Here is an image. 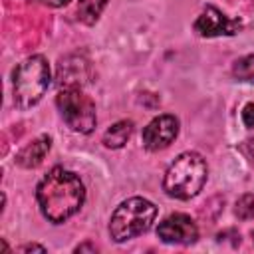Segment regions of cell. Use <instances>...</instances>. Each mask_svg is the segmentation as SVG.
<instances>
[{
    "label": "cell",
    "instance_id": "6da1fadb",
    "mask_svg": "<svg viewBox=\"0 0 254 254\" xmlns=\"http://www.w3.org/2000/svg\"><path fill=\"white\" fill-rule=\"evenodd\" d=\"M36 198L42 214L50 222L60 224L81 208L85 200V187L75 173L54 167L40 181L36 189Z\"/></svg>",
    "mask_w": 254,
    "mask_h": 254
},
{
    "label": "cell",
    "instance_id": "7a4b0ae2",
    "mask_svg": "<svg viewBox=\"0 0 254 254\" xmlns=\"http://www.w3.org/2000/svg\"><path fill=\"white\" fill-rule=\"evenodd\" d=\"M208 177V167L202 155L194 151L181 153L167 169L163 179V189L169 196L179 200H189L196 196Z\"/></svg>",
    "mask_w": 254,
    "mask_h": 254
},
{
    "label": "cell",
    "instance_id": "3957f363",
    "mask_svg": "<svg viewBox=\"0 0 254 254\" xmlns=\"http://www.w3.org/2000/svg\"><path fill=\"white\" fill-rule=\"evenodd\" d=\"M50 64L44 56H30L12 73L14 103L20 109L34 107L50 87Z\"/></svg>",
    "mask_w": 254,
    "mask_h": 254
},
{
    "label": "cell",
    "instance_id": "277c9868",
    "mask_svg": "<svg viewBox=\"0 0 254 254\" xmlns=\"http://www.w3.org/2000/svg\"><path fill=\"white\" fill-rule=\"evenodd\" d=\"M157 216V206L141 196L123 200L109 220V234L115 242H127L143 232H147Z\"/></svg>",
    "mask_w": 254,
    "mask_h": 254
},
{
    "label": "cell",
    "instance_id": "5b68a950",
    "mask_svg": "<svg viewBox=\"0 0 254 254\" xmlns=\"http://www.w3.org/2000/svg\"><path fill=\"white\" fill-rule=\"evenodd\" d=\"M56 105L71 131L91 133L95 129V123H97L95 103L79 87L60 89L56 95Z\"/></svg>",
    "mask_w": 254,
    "mask_h": 254
},
{
    "label": "cell",
    "instance_id": "8992f818",
    "mask_svg": "<svg viewBox=\"0 0 254 254\" xmlns=\"http://www.w3.org/2000/svg\"><path fill=\"white\" fill-rule=\"evenodd\" d=\"M242 30V20L228 18L214 6H206L200 16L194 22V32L202 38H214V36H234Z\"/></svg>",
    "mask_w": 254,
    "mask_h": 254
},
{
    "label": "cell",
    "instance_id": "52a82bcc",
    "mask_svg": "<svg viewBox=\"0 0 254 254\" xmlns=\"http://www.w3.org/2000/svg\"><path fill=\"white\" fill-rule=\"evenodd\" d=\"M157 236L167 244H192L198 238V228L189 214H169L157 226Z\"/></svg>",
    "mask_w": 254,
    "mask_h": 254
},
{
    "label": "cell",
    "instance_id": "ba28073f",
    "mask_svg": "<svg viewBox=\"0 0 254 254\" xmlns=\"http://www.w3.org/2000/svg\"><path fill=\"white\" fill-rule=\"evenodd\" d=\"M179 135V119L175 115H159L143 129V145L149 151H161L169 147Z\"/></svg>",
    "mask_w": 254,
    "mask_h": 254
},
{
    "label": "cell",
    "instance_id": "9c48e42d",
    "mask_svg": "<svg viewBox=\"0 0 254 254\" xmlns=\"http://www.w3.org/2000/svg\"><path fill=\"white\" fill-rule=\"evenodd\" d=\"M89 65L79 56H67L58 64V85L60 89L65 87H81L87 81Z\"/></svg>",
    "mask_w": 254,
    "mask_h": 254
},
{
    "label": "cell",
    "instance_id": "30bf717a",
    "mask_svg": "<svg viewBox=\"0 0 254 254\" xmlns=\"http://www.w3.org/2000/svg\"><path fill=\"white\" fill-rule=\"evenodd\" d=\"M50 149H52V137L50 135H40L38 139L28 143L16 155V163L20 167H24V169H34V167H38L44 161V157L48 155Z\"/></svg>",
    "mask_w": 254,
    "mask_h": 254
},
{
    "label": "cell",
    "instance_id": "8fae6325",
    "mask_svg": "<svg viewBox=\"0 0 254 254\" xmlns=\"http://www.w3.org/2000/svg\"><path fill=\"white\" fill-rule=\"evenodd\" d=\"M131 133H133V121H127V119L117 121L115 125H111V127L105 131V135H103V145L109 147V149H121V147L129 141Z\"/></svg>",
    "mask_w": 254,
    "mask_h": 254
},
{
    "label": "cell",
    "instance_id": "7c38bea8",
    "mask_svg": "<svg viewBox=\"0 0 254 254\" xmlns=\"http://www.w3.org/2000/svg\"><path fill=\"white\" fill-rule=\"evenodd\" d=\"M107 2L109 0H77V18L87 26L95 24Z\"/></svg>",
    "mask_w": 254,
    "mask_h": 254
},
{
    "label": "cell",
    "instance_id": "4fadbf2b",
    "mask_svg": "<svg viewBox=\"0 0 254 254\" xmlns=\"http://www.w3.org/2000/svg\"><path fill=\"white\" fill-rule=\"evenodd\" d=\"M232 73H234V77L240 79V81H252V83H254V54L240 58V60L234 64Z\"/></svg>",
    "mask_w": 254,
    "mask_h": 254
},
{
    "label": "cell",
    "instance_id": "5bb4252c",
    "mask_svg": "<svg viewBox=\"0 0 254 254\" xmlns=\"http://www.w3.org/2000/svg\"><path fill=\"white\" fill-rule=\"evenodd\" d=\"M236 216L242 218V220H248L254 216V196L252 194H242L238 200H236V208H234Z\"/></svg>",
    "mask_w": 254,
    "mask_h": 254
},
{
    "label": "cell",
    "instance_id": "9a60e30c",
    "mask_svg": "<svg viewBox=\"0 0 254 254\" xmlns=\"http://www.w3.org/2000/svg\"><path fill=\"white\" fill-rule=\"evenodd\" d=\"M242 121L248 129H254V103H246L242 109Z\"/></svg>",
    "mask_w": 254,
    "mask_h": 254
},
{
    "label": "cell",
    "instance_id": "2e32d148",
    "mask_svg": "<svg viewBox=\"0 0 254 254\" xmlns=\"http://www.w3.org/2000/svg\"><path fill=\"white\" fill-rule=\"evenodd\" d=\"M38 4H44V6H50V8H60V6H65L69 0H34Z\"/></svg>",
    "mask_w": 254,
    "mask_h": 254
},
{
    "label": "cell",
    "instance_id": "e0dca14e",
    "mask_svg": "<svg viewBox=\"0 0 254 254\" xmlns=\"http://www.w3.org/2000/svg\"><path fill=\"white\" fill-rule=\"evenodd\" d=\"M18 250H20V252H32V250H36V252H44L46 248L40 246V244H24V246H20Z\"/></svg>",
    "mask_w": 254,
    "mask_h": 254
},
{
    "label": "cell",
    "instance_id": "ac0fdd59",
    "mask_svg": "<svg viewBox=\"0 0 254 254\" xmlns=\"http://www.w3.org/2000/svg\"><path fill=\"white\" fill-rule=\"evenodd\" d=\"M81 250H95V248L89 246V244H83V246H77V248H75V252H81Z\"/></svg>",
    "mask_w": 254,
    "mask_h": 254
},
{
    "label": "cell",
    "instance_id": "d6986e66",
    "mask_svg": "<svg viewBox=\"0 0 254 254\" xmlns=\"http://www.w3.org/2000/svg\"><path fill=\"white\" fill-rule=\"evenodd\" d=\"M252 238H254V232H252Z\"/></svg>",
    "mask_w": 254,
    "mask_h": 254
}]
</instances>
